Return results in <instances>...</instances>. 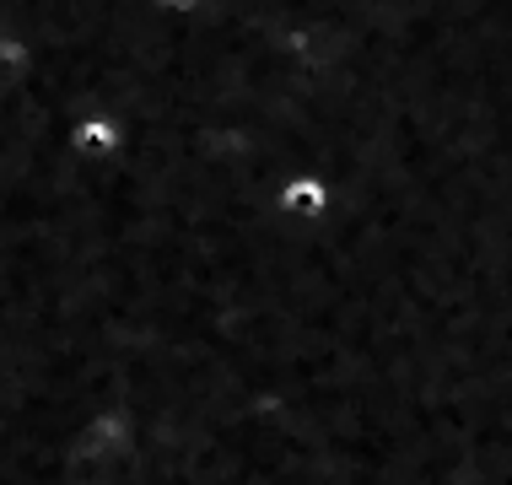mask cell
I'll list each match as a JSON object with an SVG mask.
<instances>
[{
	"instance_id": "6da1fadb",
	"label": "cell",
	"mask_w": 512,
	"mask_h": 485,
	"mask_svg": "<svg viewBox=\"0 0 512 485\" xmlns=\"http://www.w3.org/2000/svg\"><path fill=\"white\" fill-rule=\"evenodd\" d=\"M275 211L286 221H318L329 211V178L324 173H292L275 184Z\"/></svg>"
}]
</instances>
